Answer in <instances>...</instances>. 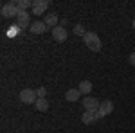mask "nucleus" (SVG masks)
I'll return each mask as SVG.
<instances>
[{"label":"nucleus","mask_w":135,"mask_h":133,"mask_svg":"<svg viewBox=\"0 0 135 133\" xmlns=\"http://www.w3.org/2000/svg\"><path fill=\"white\" fill-rule=\"evenodd\" d=\"M79 95H81L79 88H70L69 92L65 93V99H67V101H70V102H74V101H79Z\"/></svg>","instance_id":"12"},{"label":"nucleus","mask_w":135,"mask_h":133,"mask_svg":"<svg viewBox=\"0 0 135 133\" xmlns=\"http://www.w3.org/2000/svg\"><path fill=\"white\" fill-rule=\"evenodd\" d=\"M128 61H130V65H133V67H135V52H132V54H130Z\"/></svg>","instance_id":"18"},{"label":"nucleus","mask_w":135,"mask_h":133,"mask_svg":"<svg viewBox=\"0 0 135 133\" xmlns=\"http://www.w3.org/2000/svg\"><path fill=\"white\" fill-rule=\"evenodd\" d=\"M43 22H45V25H47V27H51V29H54V27H58V25H60V20H58V14H56V13L47 14Z\"/></svg>","instance_id":"9"},{"label":"nucleus","mask_w":135,"mask_h":133,"mask_svg":"<svg viewBox=\"0 0 135 133\" xmlns=\"http://www.w3.org/2000/svg\"><path fill=\"white\" fill-rule=\"evenodd\" d=\"M34 106H36L38 112H47V110H49V101H47V99H38Z\"/></svg>","instance_id":"13"},{"label":"nucleus","mask_w":135,"mask_h":133,"mask_svg":"<svg viewBox=\"0 0 135 133\" xmlns=\"http://www.w3.org/2000/svg\"><path fill=\"white\" fill-rule=\"evenodd\" d=\"M45 31H47V25H45V22H42V20L32 22V25H31V32H34V34H43Z\"/></svg>","instance_id":"10"},{"label":"nucleus","mask_w":135,"mask_h":133,"mask_svg":"<svg viewBox=\"0 0 135 133\" xmlns=\"http://www.w3.org/2000/svg\"><path fill=\"white\" fill-rule=\"evenodd\" d=\"M52 38H54L56 41H60V43L65 41V40H67V29H65L63 25L54 27V29H52Z\"/></svg>","instance_id":"7"},{"label":"nucleus","mask_w":135,"mask_h":133,"mask_svg":"<svg viewBox=\"0 0 135 133\" xmlns=\"http://www.w3.org/2000/svg\"><path fill=\"white\" fill-rule=\"evenodd\" d=\"M2 16L4 18H16L18 16V6L16 2H9V4H4L2 6Z\"/></svg>","instance_id":"3"},{"label":"nucleus","mask_w":135,"mask_h":133,"mask_svg":"<svg viewBox=\"0 0 135 133\" xmlns=\"http://www.w3.org/2000/svg\"><path fill=\"white\" fill-rule=\"evenodd\" d=\"M20 101L25 102V104H36V101H38L36 90H31V88L22 90V92H20Z\"/></svg>","instance_id":"2"},{"label":"nucleus","mask_w":135,"mask_h":133,"mask_svg":"<svg viewBox=\"0 0 135 133\" xmlns=\"http://www.w3.org/2000/svg\"><path fill=\"white\" fill-rule=\"evenodd\" d=\"M133 29H135V20H133Z\"/></svg>","instance_id":"19"},{"label":"nucleus","mask_w":135,"mask_h":133,"mask_svg":"<svg viewBox=\"0 0 135 133\" xmlns=\"http://www.w3.org/2000/svg\"><path fill=\"white\" fill-rule=\"evenodd\" d=\"M36 95H38V99H45V95H47V90H45V86H40V88L36 90Z\"/></svg>","instance_id":"17"},{"label":"nucleus","mask_w":135,"mask_h":133,"mask_svg":"<svg viewBox=\"0 0 135 133\" xmlns=\"http://www.w3.org/2000/svg\"><path fill=\"white\" fill-rule=\"evenodd\" d=\"M32 23L29 22V13L27 11H18V16H16V27H31Z\"/></svg>","instance_id":"6"},{"label":"nucleus","mask_w":135,"mask_h":133,"mask_svg":"<svg viewBox=\"0 0 135 133\" xmlns=\"http://www.w3.org/2000/svg\"><path fill=\"white\" fill-rule=\"evenodd\" d=\"M83 106H85V110L97 112V110H99V106H101V102L97 101V99H94V97H85V99H83Z\"/></svg>","instance_id":"8"},{"label":"nucleus","mask_w":135,"mask_h":133,"mask_svg":"<svg viewBox=\"0 0 135 133\" xmlns=\"http://www.w3.org/2000/svg\"><path fill=\"white\" fill-rule=\"evenodd\" d=\"M94 119H97V112H92V110H85L83 115H81V121H83V124H90Z\"/></svg>","instance_id":"11"},{"label":"nucleus","mask_w":135,"mask_h":133,"mask_svg":"<svg viewBox=\"0 0 135 133\" xmlns=\"http://www.w3.org/2000/svg\"><path fill=\"white\" fill-rule=\"evenodd\" d=\"M16 6H18V11H27L29 7L32 9V0H18Z\"/></svg>","instance_id":"14"},{"label":"nucleus","mask_w":135,"mask_h":133,"mask_svg":"<svg viewBox=\"0 0 135 133\" xmlns=\"http://www.w3.org/2000/svg\"><path fill=\"white\" fill-rule=\"evenodd\" d=\"M74 34H78V36H85V34H86V31L83 29V25H79V23H78V25L74 27Z\"/></svg>","instance_id":"16"},{"label":"nucleus","mask_w":135,"mask_h":133,"mask_svg":"<svg viewBox=\"0 0 135 133\" xmlns=\"http://www.w3.org/2000/svg\"><path fill=\"white\" fill-rule=\"evenodd\" d=\"M49 7V0H32V14H43Z\"/></svg>","instance_id":"4"},{"label":"nucleus","mask_w":135,"mask_h":133,"mask_svg":"<svg viewBox=\"0 0 135 133\" xmlns=\"http://www.w3.org/2000/svg\"><path fill=\"white\" fill-rule=\"evenodd\" d=\"M112 110H114V102L112 101H101V106H99V110H97V119L106 117L108 113H112Z\"/></svg>","instance_id":"5"},{"label":"nucleus","mask_w":135,"mask_h":133,"mask_svg":"<svg viewBox=\"0 0 135 133\" xmlns=\"http://www.w3.org/2000/svg\"><path fill=\"white\" fill-rule=\"evenodd\" d=\"M79 92L81 93H90L92 92V83L90 81H81L79 83Z\"/></svg>","instance_id":"15"},{"label":"nucleus","mask_w":135,"mask_h":133,"mask_svg":"<svg viewBox=\"0 0 135 133\" xmlns=\"http://www.w3.org/2000/svg\"><path fill=\"white\" fill-rule=\"evenodd\" d=\"M83 41H85V45H86L90 51H94V52H99L101 47H103V43H101L99 36H97L95 32H86V34L83 36Z\"/></svg>","instance_id":"1"}]
</instances>
